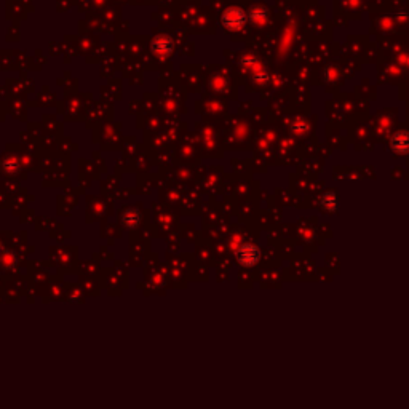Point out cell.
Returning <instances> with one entry per match:
<instances>
[{"instance_id": "7a4b0ae2", "label": "cell", "mask_w": 409, "mask_h": 409, "mask_svg": "<svg viewBox=\"0 0 409 409\" xmlns=\"http://www.w3.org/2000/svg\"><path fill=\"white\" fill-rule=\"evenodd\" d=\"M173 51V40L168 35H158L152 42V53L157 58H168Z\"/></svg>"}, {"instance_id": "6da1fadb", "label": "cell", "mask_w": 409, "mask_h": 409, "mask_svg": "<svg viewBox=\"0 0 409 409\" xmlns=\"http://www.w3.org/2000/svg\"><path fill=\"white\" fill-rule=\"evenodd\" d=\"M222 24L227 27V29H232V31H235V29H240L241 26L246 22V16L245 13L241 11L240 8H229L222 13Z\"/></svg>"}, {"instance_id": "3957f363", "label": "cell", "mask_w": 409, "mask_h": 409, "mask_svg": "<svg viewBox=\"0 0 409 409\" xmlns=\"http://www.w3.org/2000/svg\"><path fill=\"white\" fill-rule=\"evenodd\" d=\"M122 221L126 227H136L141 221V213L138 209H126L122 217Z\"/></svg>"}, {"instance_id": "277c9868", "label": "cell", "mask_w": 409, "mask_h": 409, "mask_svg": "<svg viewBox=\"0 0 409 409\" xmlns=\"http://www.w3.org/2000/svg\"><path fill=\"white\" fill-rule=\"evenodd\" d=\"M240 259L245 264H253L257 259V251L254 246H243L240 251Z\"/></svg>"}, {"instance_id": "5b68a950", "label": "cell", "mask_w": 409, "mask_h": 409, "mask_svg": "<svg viewBox=\"0 0 409 409\" xmlns=\"http://www.w3.org/2000/svg\"><path fill=\"white\" fill-rule=\"evenodd\" d=\"M264 16H266V13H264L262 10H253L251 14H249V18H251L253 21H262Z\"/></svg>"}]
</instances>
